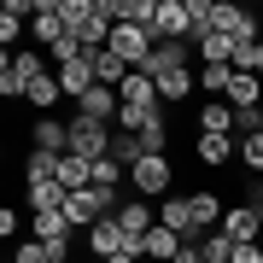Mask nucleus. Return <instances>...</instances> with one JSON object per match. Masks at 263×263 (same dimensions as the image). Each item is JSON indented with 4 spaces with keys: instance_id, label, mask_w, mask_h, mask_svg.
<instances>
[{
    "instance_id": "obj_1",
    "label": "nucleus",
    "mask_w": 263,
    "mask_h": 263,
    "mask_svg": "<svg viewBox=\"0 0 263 263\" xmlns=\"http://www.w3.org/2000/svg\"><path fill=\"white\" fill-rule=\"evenodd\" d=\"M105 47H111L129 70H146V65H152V53H158V35H152V29H141V24H117Z\"/></svg>"
},
{
    "instance_id": "obj_2",
    "label": "nucleus",
    "mask_w": 263,
    "mask_h": 263,
    "mask_svg": "<svg viewBox=\"0 0 263 263\" xmlns=\"http://www.w3.org/2000/svg\"><path fill=\"white\" fill-rule=\"evenodd\" d=\"M41 76H47V59H41V53H12L6 70H0V94H6V100H24Z\"/></svg>"
},
{
    "instance_id": "obj_3",
    "label": "nucleus",
    "mask_w": 263,
    "mask_h": 263,
    "mask_svg": "<svg viewBox=\"0 0 263 263\" xmlns=\"http://www.w3.org/2000/svg\"><path fill=\"white\" fill-rule=\"evenodd\" d=\"M70 152L88 164L111 158V123H94V117H70Z\"/></svg>"
},
{
    "instance_id": "obj_4",
    "label": "nucleus",
    "mask_w": 263,
    "mask_h": 263,
    "mask_svg": "<svg viewBox=\"0 0 263 263\" xmlns=\"http://www.w3.org/2000/svg\"><path fill=\"white\" fill-rule=\"evenodd\" d=\"M129 181H135L141 199L158 205V199H170V187H176V170H170V158H141V164L129 170Z\"/></svg>"
},
{
    "instance_id": "obj_5",
    "label": "nucleus",
    "mask_w": 263,
    "mask_h": 263,
    "mask_svg": "<svg viewBox=\"0 0 263 263\" xmlns=\"http://www.w3.org/2000/svg\"><path fill=\"white\" fill-rule=\"evenodd\" d=\"M111 211H117V193H100V187H82V193H70V205H65L70 228H94V222H105Z\"/></svg>"
},
{
    "instance_id": "obj_6",
    "label": "nucleus",
    "mask_w": 263,
    "mask_h": 263,
    "mask_svg": "<svg viewBox=\"0 0 263 263\" xmlns=\"http://www.w3.org/2000/svg\"><path fill=\"white\" fill-rule=\"evenodd\" d=\"M29 240L53 246V257L65 263V252H70V216L65 211H35V216H29Z\"/></svg>"
},
{
    "instance_id": "obj_7",
    "label": "nucleus",
    "mask_w": 263,
    "mask_h": 263,
    "mask_svg": "<svg viewBox=\"0 0 263 263\" xmlns=\"http://www.w3.org/2000/svg\"><path fill=\"white\" fill-rule=\"evenodd\" d=\"M158 222H164V228H176L181 240H199V211H193V193H170V199H158Z\"/></svg>"
},
{
    "instance_id": "obj_8",
    "label": "nucleus",
    "mask_w": 263,
    "mask_h": 263,
    "mask_svg": "<svg viewBox=\"0 0 263 263\" xmlns=\"http://www.w3.org/2000/svg\"><path fill=\"white\" fill-rule=\"evenodd\" d=\"M222 234L234 240V246H257V234H263V211H257V205H228V211H222Z\"/></svg>"
},
{
    "instance_id": "obj_9",
    "label": "nucleus",
    "mask_w": 263,
    "mask_h": 263,
    "mask_svg": "<svg viewBox=\"0 0 263 263\" xmlns=\"http://www.w3.org/2000/svg\"><path fill=\"white\" fill-rule=\"evenodd\" d=\"M158 41H193V18H187V0H158V24H152Z\"/></svg>"
},
{
    "instance_id": "obj_10",
    "label": "nucleus",
    "mask_w": 263,
    "mask_h": 263,
    "mask_svg": "<svg viewBox=\"0 0 263 263\" xmlns=\"http://www.w3.org/2000/svg\"><path fill=\"white\" fill-rule=\"evenodd\" d=\"M88 252H94L100 263H105V257H117V252H135V246H129V234H123V222H117V211L105 216V222H94V228H88Z\"/></svg>"
},
{
    "instance_id": "obj_11",
    "label": "nucleus",
    "mask_w": 263,
    "mask_h": 263,
    "mask_svg": "<svg viewBox=\"0 0 263 263\" xmlns=\"http://www.w3.org/2000/svg\"><path fill=\"white\" fill-rule=\"evenodd\" d=\"M199 135H234L240 141V111L228 100H205L199 105Z\"/></svg>"
},
{
    "instance_id": "obj_12",
    "label": "nucleus",
    "mask_w": 263,
    "mask_h": 263,
    "mask_svg": "<svg viewBox=\"0 0 263 263\" xmlns=\"http://www.w3.org/2000/svg\"><path fill=\"white\" fill-rule=\"evenodd\" d=\"M117 111H123V100H117V88H88L82 100H76V117H94V123H117Z\"/></svg>"
},
{
    "instance_id": "obj_13",
    "label": "nucleus",
    "mask_w": 263,
    "mask_h": 263,
    "mask_svg": "<svg viewBox=\"0 0 263 263\" xmlns=\"http://www.w3.org/2000/svg\"><path fill=\"white\" fill-rule=\"evenodd\" d=\"M181 246H187V240H181L176 228H164V222H158V228H152V234H146L141 246H135V257H152V263H176V257H181Z\"/></svg>"
},
{
    "instance_id": "obj_14",
    "label": "nucleus",
    "mask_w": 263,
    "mask_h": 263,
    "mask_svg": "<svg viewBox=\"0 0 263 263\" xmlns=\"http://www.w3.org/2000/svg\"><path fill=\"white\" fill-rule=\"evenodd\" d=\"M24 199H29V216L35 211H65L70 205V193H65V181H24Z\"/></svg>"
},
{
    "instance_id": "obj_15",
    "label": "nucleus",
    "mask_w": 263,
    "mask_h": 263,
    "mask_svg": "<svg viewBox=\"0 0 263 263\" xmlns=\"http://www.w3.org/2000/svg\"><path fill=\"white\" fill-rule=\"evenodd\" d=\"M70 29H65V12H59V0H35V41H47V47H59Z\"/></svg>"
},
{
    "instance_id": "obj_16",
    "label": "nucleus",
    "mask_w": 263,
    "mask_h": 263,
    "mask_svg": "<svg viewBox=\"0 0 263 263\" xmlns=\"http://www.w3.org/2000/svg\"><path fill=\"white\" fill-rule=\"evenodd\" d=\"M88 65H94V82H100V88H123V82H129V76H135V70H129V65H123V59L111 53V47L88 53Z\"/></svg>"
},
{
    "instance_id": "obj_17",
    "label": "nucleus",
    "mask_w": 263,
    "mask_h": 263,
    "mask_svg": "<svg viewBox=\"0 0 263 263\" xmlns=\"http://www.w3.org/2000/svg\"><path fill=\"white\" fill-rule=\"evenodd\" d=\"M117 100H123V105H141V111H158V82H152L146 70H135L129 82L117 88Z\"/></svg>"
},
{
    "instance_id": "obj_18",
    "label": "nucleus",
    "mask_w": 263,
    "mask_h": 263,
    "mask_svg": "<svg viewBox=\"0 0 263 263\" xmlns=\"http://www.w3.org/2000/svg\"><path fill=\"white\" fill-rule=\"evenodd\" d=\"M228 158H240V141H234V135H199V164L222 170Z\"/></svg>"
},
{
    "instance_id": "obj_19",
    "label": "nucleus",
    "mask_w": 263,
    "mask_h": 263,
    "mask_svg": "<svg viewBox=\"0 0 263 263\" xmlns=\"http://www.w3.org/2000/svg\"><path fill=\"white\" fill-rule=\"evenodd\" d=\"M59 88H65V100H82L88 88H94V65H88V59H76V65H59Z\"/></svg>"
},
{
    "instance_id": "obj_20",
    "label": "nucleus",
    "mask_w": 263,
    "mask_h": 263,
    "mask_svg": "<svg viewBox=\"0 0 263 263\" xmlns=\"http://www.w3.org/2000/svg\"><path fill=\"white\" fill-rule=\"evenodd\" d=\"M59 181H65V193L94 187V164H88V158H76V152H65V158H59Z\"/></svg>"
},
{
    "instance_id": "obj_21",
    "label": "nucleus",
    "mask_w": 263,
    "mask_h": 263,
    "mask_svg": "<svg viewBox=\"0 0 263 263\" xmlns=\"http://www.w3.org/2000/svg\"><path fill=\"white\" fill-rule=\"evenodd\" d=\"M35 146H41V152H70V123L35 117Z\"/></svg>"
},
{
    "instance_id": "obj_22",
    "label": "nucleus",
    "mask_w": 263,
    "mask_h": 263,
    "mask_svg": "<svg viewBox=\"0 0 263 263\" xmlns=\"http://www.w3.org/2000/svg\"><path fill=\"white\" fill-rule=\"evenodd\" d=\"M24 18H35V0H6L0 6V41H18V29H24Z\"/></svg>"
},
{
    "instance_id": "obj_23",
    "label": "nucleus",
    "mask_w": 263,
    "mask_h": 263,
    "mask_svg": "<svg viewBox=\"0 0 263 263\" xmlns=\"http://www.w3.org/2000/svg\"><path fill=\"white\" fill-rule=\"evenodd\" d=\"M193 41H199V59H205V65H234V35L205 29V35H193Z\"/></svg>"
},
{
    "instance_id": "obj_24",
    "label": "nucleus",
    "mask_w": 263,
    "mask_h": 263,
    "mask_svg": "<svg viewBox=\"0 0 263 263\" xmlns=\"http://www.w3.org/2000/svg\"><path fill=\"white\" fill-rule=\"evenodd\" d=\"M152 82H158V100H187V94H193V65L164 70V76H152Z\"/></svg>"
},
{
    "instance_id": "obj_25",
    "label": "nucleus",
    "mask_w": 263,
    "mask_h": 263,
    "mask_svg": "<svg viewBox=\"0 0 263 263\" xmlns=\"http://www.w3.org/2000/svg\"><path fill=\"white\" fill-rule=\"evenodd\" d=\"M117 24H141V29H152V24H158V0H117Z\"/></svg>"
},
{
    "instance_id": "obj_26",
    "label": "nucleus",
    "mask_w": 263,
    "mask_h": 263,
    "mask_svg": "<svg viewBox=\"0 0 263 263\" xmlns=\"http://www.w3.org/2000/svg\"><path fill=\"white\" fill-rule=\"evenodd\" d=\"M59 158H65V152H29V158H24V181H53L59 176Z\"/></svg>"
},
{
    "instance_id": "obj_27",
    "label": "nucleus",
    "mask_w": 263,
    "mask_h": 263,
    "mask_svg": "<svg viewBox=\"0 0 263 263\" xmlns=\"http://www.w3.org/2000/svg\"><path fill=\"white\" fill-rule=\"evenodd\" d=\"M187 65V47L181 41H158V53H152V65H146V76H164V70H181Z\"/></svg>"
},
{
    "instance_id": "obj_28",
    "label": "nucleus",
    "mask_w": 263,
    "mask_h": 263,
    "mask_svg": "<svg viewBox=\"0 0 263 263\" xmlns=\"http://www.w3.org/2000/svg\"><path fill=\"white\" fill-rule=\"evenodd\" d=\"M111 158H117L123 170H135V164L146 158V146H141V135H123V129H117V135H111Z\"/></svg>"
},
{
    "instance_id": "obj_29",
    "label": "nucleus",
    "mask_w": 263,
    "mask_h": 263,
    "mask_svg": "<svg viewBox=\"0 0 263 263\" xmlns=\"http://www.w3.org/2000/svg\"><path fill=\"white\" fill-rule=\"evenodd\" d=\"M199 252H205V263H228L234 257V240H228L222 228H211V234H199Z\"/></svg>"
},
{
    "instance_id": "obj_30",
    "label": "nucleus",
    "mask_w": 263,
    "mask_h": 263,
    "mask_svg": "<svg viewBox=\"0 0 263 263\" xmlns=\"http://www.w3.org/2000/svg\"><path fill=\"white\" fill-rule=\"evenodd\" d=\"M123 181H129V170H123L117 158H100V164H94V187H100V193H117Z\"/></svg>"
},
{
    "instance_id": "obj_31",
    "label": "nucleus",
    "mask_w": 263,
    "mask_h": 263,
    "mask_svg": "<svg viewBox=\"0 0 263 263\" xmlns=\"http://www.w3.org/2000/svg\"><path fill=\"white\" fill-rule=\"evenodd\" d=\"M199 82H205V94H211V100H222V94H228V82H234V65H205V70H199Z\"/></svg>"
},
{
    "instance_id": "obj_32",
    "label": "nucleus",
    "mask_w": 263,
    "mask_h": 263,
    "mask_svg": "<svg viewBox=\"0 0 263 263\" xmlns=\"http://www.w3.org/2000/svg\"><path fill=\"white\" fill-rule=\"evenodd\" d=\"M141 146H146V158H164V146H170V123L164 117H152L141 129Z\"/></svg>"
},
{
    "instance_id": "obj_33",
    "label": "nucleus",
    "mask_w": 263,
    "mask_h": 263,
    "mask_svg": "<svg viewBox=\"0 0 263 263\" xmlns=\"http://www.w3.org/2000/svg\"><path fill=\"white\" fill-rule=\"evenodd\" d=\"M24 100H29V105H41V111H47V105H59V100H65V88H59V76H41V82L29 88Z\"/></svg>"
},
{
    "instance_id": "obj_34",
    "label": "nucleus",
    "mask_w": 263,
    "mask_h": 263,
    "mask_svg": "<svg viewBox=\"0 0 263 263\" xmlns=\"http://www.w3.org/2000/svg\"><path fill=\"white\" fill-rule=\"evenodd\" d=\"M12 263H59V257H53V246H41V240H18L12 246Z\"/></svg>"
},
{
    "instance_id": "obj_35",
    "label": "nucleus",
    "mask_w": 263,
    "mask_h": 263,
    "mask_svg": "<svg viewBox=\"0 0 263 263\" xmlns=\"http://www.w3.org/2000/svg\"><path fill=\"white\" fill-rule=\"evenodd\" d=\"M240 158H246L252 176H263V135H246V141H240Z\"/></svg>"
},
{
    "instance_id": "obj_36",
    "label": "nucleus",
    "mask_w": 263,
    "mask_h": 263,
    "mask_svg": "<svg viewBox=\"0 0 263 263\" xmlns=\"http://www.w3.org/2000/svg\"><path fill=\"white\" fill-rule=\"evenodd\" d=\"M228 263H263V246H234V257Z\"/></svg>"
},
{
    "instance_id": "obj_37",
    "label": "nucleus",
    "mask_w": 263,
    "mask_h": 263,
    "mask_svg": "<svg viewBox=\"0 0 263 263\" xmlns=\"http://www.w3.org/2000/svg\"><path fill=\"white\" fill-rule=\"evenodd\" d=\"M105 263H141V257H135V252H117V257H105Z\"/></svg>"
},
{
    "instance_id": "obj_38",
    "label": "nucleus",
    "mask_w": 263,
    "mask_h": 263,
    "mask_svg": "<svg viewBox=\"0 0 263 263\" xmlns=\"http://www.w3.org/2000/svg\"><path fill=\"white\" fill-rule=\"evenodd\" d=\"M257 76H263V53H257Z\"/></svg>"
},
{
    "instance_id": "obj_39",
    "label": "nucleus",
    "mask_w": 263,
    "mask_h": 263,
    "mask_svg": "<svg viewBox=\"0 0 263 263\" xmlns=\"http://www.w3.org/2000/svg\"><path fill=\"white\" fill-rule=\"evenodd\" d=\"M257 211H263V199H257Z\"/></svg>"
}]
</instances>
